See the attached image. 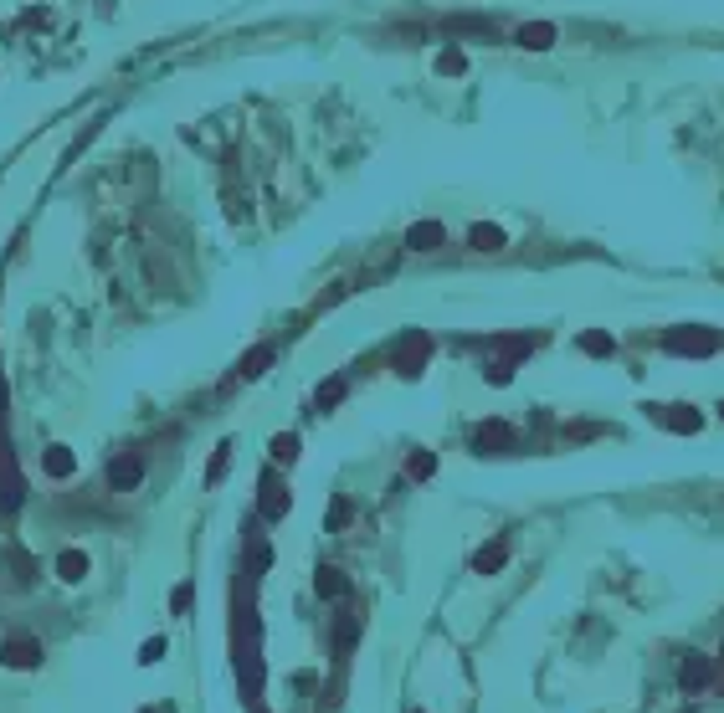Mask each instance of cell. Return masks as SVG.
Returning <instances> with one entry per match:
<instances>
[{
	"label": "cell",
	"mask_w": 724,
	"mask_h": 713,
	"mask_svg": "<svg viewBox=\"0 0 724 713\" xmlns=\"http://www.w3.org/2000/svg\"><path fill=\"white\" fill-rule=\"evenodd\" d=\"M463 67H468V62H463V51H457V47H447L442 57H437V72H442V77H457Z\"/></svg>",
	"instance_id": "277c9868"
},
{
	"label": "cell",
	"mask_w": 724,
	"mask_h": 713,
	"mask_svg": "<svg viewBox=\"0 0 724 713\" xmlns=\"http://www.w3.org/2000/svg\"><path fill=\"white\" fill-rule=\"evenodd\" d=\"M83 570H88L83 554H62V580H83Z\"/></svg>",
	"instance_id": "8992f818"
},
{
	"label": "cell",
	"mask_w": 724,
	"mask_h": 713,
	"mask_svg": "<svg viewBox=\"0 0 724 713\" xmlns=\"http://www.w3.org/2000/svg\"><path fill=\"white\" fill-rule=\"evenodd\" d=\"M139 472H144L139 462H113V483H118V487H134V483H139Z\"/></svg>",
	"instance_id": "5b68a950"
},
{
	"label": "cell",
	"mask_w": 724,
	"mask_h": 713,
	"mask_svg": "<svg viewBox=\"0 0 724 713\" xmlns=\"http://www.w3.org/2000/svg\"><path fill=\"white\" fill-rule=\"evenodd\" d=\"M555 26L550 21H534V26H519V47H529V51H545V47H555Z\"/></svg>",
	"instance_id": "6da1fadb"
},
{
	"label": "cell",
	"mask_w": 724,
	"mask_h": 713,
	"mask_svg": "<svg viewBox=\"0 0 724 713\" xmlns=\"http://www.w3.org/2000/svg\"><path fill=\"white\" fill-rule=\"evenodd\" d=\"M442 226H437V221H421V226H411V231H406V246H416V252H437V242H442Z\"/></svg>",
	"instance_id": "7a4b0ae2"
},
{
	"label": "cell",
	"mask_w": 724,
	"mask_h": 713,
	"mask_svg": "<svg viewBox=\"0 0 724 713\" xmlns=\"http://www.w3.org/2000/svg\"><path fill=\"white\" fill-rule=\"evenodd\" d=\"M468 242L478 246V252H498V246H504V231H498V226H472Z\"/></svg>",
	"instance_id": "3957f363"
},
{
	"label": "cell",
	"mask_w": 724,
	"mask_h": 713,
	"mask_svg": "<svg viewBox=\"0 0 724 713\" xmlns=\"http://www.w3.org/2000/svg\"><path fill=\"white\" fill-rule=\"evenodd\" d=\"M498 560H504V549H483V554H478V570H493Z\"/></svg>",
	"instance_id": "52a82bcc"
}]
</instances>
